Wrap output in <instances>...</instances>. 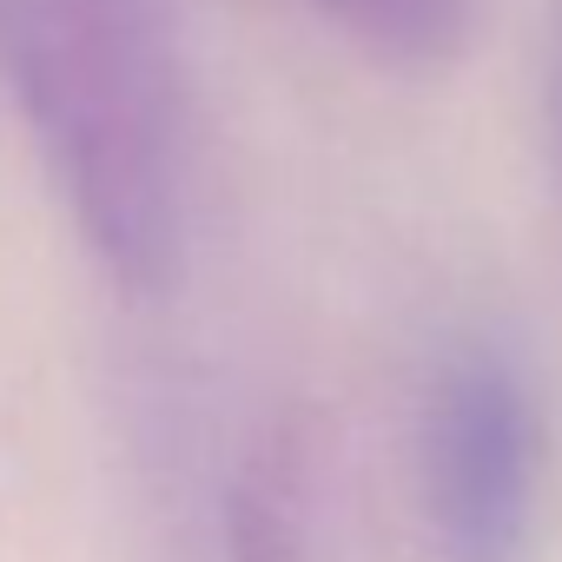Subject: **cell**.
<instances>
[{
    "mask_svg": "<svg viewBox=\"0 0 562 562\" xmlns=\"http://www.w3.org/2000/svg\"><path fill=\"white\" fill-rule=\"evenodd\" d=\"M232 562H318L312 555V443L271 430L232 490Z\"/></svg>",
    "mask_w": 562,
    "mask_h": 562,
    "instance_id": "3",
    "label": "cell"
},
{
    "mask_svg": "<svg viewBox=\"0 0 562 562\" xmlns=\"http://www.w3.org/2000/svg\"><path fill=\"white\" fill-rule=\"evenodd\" d=\"M0 87L113 285H172L192 205L172 0H0Z\"/></svg>",
    "mask_w": 562,
    "mask_h": 562,
    "instance_id": "1",
    "label": "cell"
},
{
    "mask_svg": "<svg viewBox=\"0 0 562 562\" xmlns=\"http://www.w3.org/2000/svg\"><path fill=\"white\" fill-rule=\"evenodd\" d=\"M305 8L397 67H437L470 34V0H305Z\"/></svg>",
    "mask_w": 562,
    "mask_h": 562,
    "instance_id": "4",
    "label": "cell"
},
{
    "mask_svg": "<svg viewBox=\"0 0 562 562\" xmlns=\"http://www.w3.org/2000/svg\"><path fill=\"white\" fill-rule=\"evenodd\" d=\"M536 503V411L496 351H463L424 397V509L450 562H516Z\"/></svg>",
    "mask_w": 562,
    "mask_h": 562,
    "instance_id": "2",
    "label": "cell"
}]
</instances>
